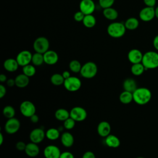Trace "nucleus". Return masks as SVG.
Returning a JSON list of instances; mask_svg holds the SVG:
<instances>
[{
    "label": "nucleus",
    "mask_w": 158,
    "mask_h": 158,
    "mask_svg": "<svg viewBox=\"0 0 158 158\" xmlns=\"http://www.w3.org/2000/svg\"><path fill=\"white\" fill-rule=\"evenodd\" d=\"M6 88L2 83L0 85V98H2L6 94Z\"/></svg>",
    "instance_id": "42"
},
{
    "label": "nucleus",
    "mask_w": 158,
    "mask_h": 158,
    "mask_svg": "<svg viewBox=\"0 0 158 158\" xmlns=\"http://www.w3.org/2000/svg\"><path fill=\"white\" fill-rule=\"evenodd\" d=\"M22 73L28 77H33L35 75L36 73V69L34 65L33 64H28L22 67Z\"/></svg>",
    "instance_id": "33"
},
{
    "label": "nucleus",
    "mask_w": 158,
    "mask_h": 158,
    "mask_svg": "<svg viewBox=\"0 0 158 158\" xmlns=\"http://www.w3.org/2000/svg\"><path fill=\"white\" fill-rule=\"evenodd\" d=\"M20 111L24 117L30 118L36 114V107L31 101H24L20 105Z\"/></svg>",
    "instance_id": "7"
},
{
    "label": "nucleus",
    "mask_w": 158,
    "mask_h": 158,
    "mask_svg": "<svg viewBox=\"0 0 158 158\" xmlns=\"http://www.w3.org/2000/svg\"><path fill=\"white\" fill-rule=\"evenodd\" d=\"M143 57V53L138 49H132L128 53V59L132 64L141 62Z\"/></svg>",
    "instance_id": "15"
},
{
    "label": "nucleus",
    "mask_w": 158,
    "mask_h": 158,
    "mask_svg": "<svg viewBox=\"0 0 158 158\" xmlns=\"http://www.w3.org/2000/svg\"><path fill=\"white\" fill-rule=\"evenodd\" d=\"M83 24L86 28H93L95 26L96 23V20L94 15L92 14L85 15V17L82 21Z\"/></svg>",
    "instance_id": "27"
},
{
    "label": "nucleus",
    "mask_w": 158,
    "mask_h": 158,
    "mask_svg": "<svg viewBox=\"0 0 158 158\" xmlns=\"http://www.w3.org/2000/svg\"><path fill=\"white\" fill-rule=\"evenodd\" d=\"M54 116L59 121H65L70 117V112L64 108H60L56 110Z\"/></svg>",
    "instance_id": "25"
},
{
    "label": "nucleus",
    "mask_w": 158,
    "mask_h": 158,
    "mask_svg": "<svg viewBox=\"0 0 158 158\" xmlns=\"http://www.w3.org/2000/svg\"><path fill=\"white\" fill-rule=\"evenodd\" d=\"M44 62L43 54H41L39 52L34 53L32 55L31 63L35 66H40Z\"/></svg>",
    "instance_id": "31"
},
{
    "label": "nucleus",
    "mask_w": 158,
    "mask_h": 158,
    "mask_svg": "<svg viewBox=\"0 0 158 158\" xmlns=\"http://www.w3.org/2000/svg\"><path fill=\"white\" fill-rule=\"evenodd\" d=\"M30 119L31 120V122L33 123H36L38 122L39 121V117L38 115H36V114H35L34 115H33L32 116H31L30 117Z\"/></svg>",
    "instance_id": "45"
},
{
    "label": "nucleus",
    "mask_w": 158,
    "mask_h": 158,
    "mask_svg": "<svg viewBox=\"0 0 158 158\" xmlns=\"http://www.w3.org/2000/svg\"><path fill=\"white\" fill-rule=\"evenodd\" d=\"M106 144L112 148H117L120 145V139L114 135H109L105 138Z\"/></svg>",
    "instance_id": "22"
},
{
    "label": "nucleus",
    "mask_w": 158,
    "mask_h": 158,
    "mask_svg": "<svg viewBox=\"0 0 158 158\" xmlns=\"http://www.w3.org/2000/svg\"><path fill=\"white\" fill-rule=\"evenodd\" d=\"M33 48L36 52L44 54L49 50V41L46 37H38L35 40Z\"/></svg>",
    "instance_id": "5"
},
{
    "label": "nucleus",
    "mask_w": 158,
    "mask_h": 158,
    "mask_svg": "<svg viewBox=\"0 0 158 158\" xmlns=\"http://www.w3.org/2000/svg\"><path fill=\"white\" fill-rule=\"evenodd\" d=\"M126 29L124 23L119 22H114L108 25L107 32L110 36L114 38H118L125 35Z\"/></svg>",
    "instance_id": "2"
},
{
    "label": "nucleus",
    "mask_w": 158,
    "mask_h": 158,
    "mask_svg": "<svg viewBox=\"0 0 158 158\" xmlns=\"http://www.w3.org/2000/svg\"><path fill=\"white\" fill-rule=\"evenodd\" d=\"M102 14L104 17L109 20H114L117 19L118 16L117 10L112 7L104 9Z\"/></svg>",
    "instance_id": "24"
},
{
    "label": "nucleus",
    "mask_w": 158,
    "mask_h": 158,
    "mask_svg": "<svg viewBox=\"0 0 158 158\" xmlns=\"http://www.w3.org/2000/svg\"><path fill=\"white\" fill-rule=\"evenodd\" d=\"M153 46L154 48L158 51V35L156 36L153 40Z\"/></svg>",
    "instance_id": "46"
},
{
    "label": "nucleus",
    "mask_w": 158,
    "mask_h": 158,
    "mask_svg": "<svg viewBox=\"0 0 158 158\" xmlns=\"http://www.w3.org/2000/svg\"><path fill=\"white\" fill-rule=\"evenodd\" d=\"M124 24L127 29L130 30H134L136 29L139 26V21L136 18L130 17L126 20Z\"/></svg>",
    "instance_id": "29"
},
{
    "label": "nucleus",
    "mask_w": 158,
    "mask_h": 158,
    "mask_svg": "<svg viewBox=\"0 0 158 158\" xmlns=\"http://www.w3.org/2000/svg\"><path fill=\"white\" fill-rule=\"evenodd\" d=\"M46 137V132L41 128H36L31 131L29 138L31 142L38 144L41 143Z\"/></svg>",
    "instance_id": "11"
},
{
    "label": "nucleus",
    "mask_w": 158,
    "mask_h": 158,
    "mask_svg": "<svg viewBox=\"0 0 158 158\" xmlns=\"http://www.w3.org/2000/svg\"><path fill=\"white\" fill-rule=\"evenodd\" d=\"M145 70V67L141 62L133 64L131 67V72L135 76H139L142 75Z\"/></svg>",
    "instance_id": "28"
},
{
    "label": "nucleus",
    "mask_w": 158,
    "mask_h": 158,
    "mask_svg": "<svg viewBox=\"0 0 158 158\" xmlns=\"http://www.w3.org/2000/svg\"><path fill=\"white\" fill-rule=\"evenodd\" d=\"M136 158H144V157H138Z\"/></svg>",
    "instance_id": "51"
},
{
    "label": "nucleus",
    "mask_w": 158,
    "mask_h": 158,
    "mask_svg": "<svg viewBox=\"0 0 158 158\" xmlns=\"http://www.w3.org/2000/svg\"><path fill=\"white\" fill-rule=\"evenodd\" d=\"M79 8L85 15L92 14L95 10V4L93 0H81Z\"/></svg>",
    "instance_id": "12"
},
{
    "label": "nucleus",
    "mask_w": 158,
    "mask_h": 158,
    "mask_svg": "<svg viewBox=\"0 0 158 158\" xmlns=\"http://www.w3.org/2000/svg\"><path fill=\"white\" fill-rule=\"evenodd\" d=\"M139 16L142 21L149 22L156 17L155 9L152 7L146 6L140 10Z\"/></svg>",
    "instance_id": "14"
},
{
    "label": "nucleus",
    "mask_w": 158,
    "mask_h": 158,
    "mask_svg": "<svg viewBox=\"0 0 158 158\" xmlns=\"http://www.w3.org/2000/svg\"><path fill=\"white\" fill-rule=\"evenodd\" d=\"M59 158H75L73 154L69 151H65L63 152H61V154Z\"/></svg>",
    "instance_id": "40"
},
{
    "label": "nucleus",
    "mask_w": 158,
    "mask_h": 158,
    "mask_svg": "<svg viewBox=\"0 0 158 158\" xmlns=\"http://www.w3.org/2000/svg\"><path fill=\"white\" fill-rule=\"evenodd\" d=\"M6 85L9 87H13V86H14L15 85V79H12V78L7 79V80L6 81Z\"/></svg>",
    "instance_id": "44"
},
{
    "label": "nucleus",
    "mask_w": 158,
    "mask_h": 158,
    "mask_svg": "<svg viewBox=\"0 0 158 158\" xmlns=\"http://www.w3.org/2000/svg\"><path fill=\"white\" fill-rule=\"evenodd\" d=\"M2 114L7 119L11 118L14 117L15 115V110L12 106L8 105L3 108Z\"/></svg>",
    "instance_id": "34"
},
{
    "label": "nucleus",
    "mask_w": 158,
    "mask_h": 158,
    "mask_svg": "<svg viewBox=\"0 0 158 158\" xmlns=\"http://www.w3.org/2000/svg\"><path fill=\"white\" fill-rule=\"evenodd\" d=\"M133 101L139 105H144L148 103L152 97L151 91L147 88H138L133 93Z\"/></svg>",
    "instance_id": "1"
},
{
    "label": "nucleus",
    "mask_w": 158,
    "mask_h": 158,
    "mask_svg": "<svg viewBox=\"0 0 158 158\" xmlns=\"http://www.w3.org/2000/svg\"><path fill=\"white\" fill-rule=\"evenodd\" d=\"M60 141L64 147L70 148L74 143L73 136L70 132L65 131L60 136Z\"/></svg>",
    "instance_id": "19"
},
{
    "label": "nucleus",
    "mask_w": 158,
    "mask_h": 158,
    "mask_svg": "<svg viewBox=\"0 0 158 158\" xmlns=\"http://www.w3.org/2000/svg\"><path fill=\"white\" fill-rule=\"evenodd\" d=\"M85 14L80 10L79 11H77V12H75L74 14V15H73V18H74V20L77 22H82L84 17H85Z\"/></svg>",
    "instance_id": "38"
},
{
    "label": "nucleus",
    "mask_w": 158,
    "mask_h": 158,
    "mask_svg": "<svg viewBox=\"0 0 158 158\" xmlns=\"http://www.w3.org/2000/svg\"><path fill=\"white\" fill-rule=\"evenodd\" d=\"M69 69L70 70V71H72V72L73 73H80V70H81V63L77 60H72L69 63Z\"/></svg>",
    "instance_id": "35"
},
{
    "label": "nucleus",
    "mask_w": 158,
    "mask_h": 158,
    "mask_svg": "<svg viewBox=\"0 0 158 158\" xmlns=\"http://www.w3.org/2000/svg\"><path fill=\"white\" fill-rule=\"evenodd\" d=\"M50 80L52 85L55 86H59L64 84L65 79L63 77L62 74L57 73H54L51 77Z\"/></svg>",
    "instance_id": "32"
},
{
    "label": "nucleus",
    "mask_w": 158,
    "mask_h": 158,
    "mask_svg": "<svg viewBox=\"0 0 158 158\" xmlns=\"http://www.w3.org/2000/svg\"><path fill=\"white\" fill-rule=\"evenodd\" d=\"M63 85L67 91L75 92L81 88V81L80 79L77 77L70 76L69 78L65 80Z\"/></svg>",
    "instance_id": "6"
},
{
    "label": "nucleus",
    "mask_w": 158,
    "mask_h": 158,
    "mask_svg": "<svg viewBox=\"0 0 158 158\" xmlns=\"http://www.w3.org/2000/svg\"><path fill=\"white\" fill-rule=\"evenodd\" d=\"M111 127L110 123L107 121H101L99 123L97 127V132L101 137L106 138L110 135Z\"/></svg>",
    "instance_id": "16"
},
{
    "label": "nucleus",
    "mask_w": 158,
    "mask_h": 158,
    "mask_svg": "<svg viewBox=\"0 0 158 158\" xmlns=\"http://www.w3.org/2000/svg\"><path fill=\"white\" fill-rule=\"evenodd\" d=\"M46 137L50 140H56L60 137V131L55 128H49L46 131Z\"/></svg>",
    "instance_id": "30"
},
{
    "label": "nucleus",
    "mask_w": 158,
    "mask_h": 158,
    "mask_svg": "<svg viewBox=\"0 0 158 158\" xmlns=\"http://www.w3.org/2000/svg\"><path fill=\"white\" fill-rule=\"evenodd\" d=\"M155 15L156 17L158 19V6H157L156 8L155 9Z\"/></svg>",
    "instance_id": "50"
},
{
    "label": "nucleus",
    "mask_w": 158,
    "mask_h": 158,
    "mask_svg": "<svg viewBox=\"0 0 158 158\" xmlns=\"http://www.w3.org/2000/svg\"><path fill=\"white\" fill-rule=\"evenodd\" d=\"M70 117L75 122L84 121L87 117L86 110L82 107H73L70 111Z\"/></svg>",
    "instance_id": "8"
},
{
    "label": "nucleus",
    "mask_w": 158,
    "mask_h": 158,
    "mask_svg": "<svg viewBox=\"0 0 158 158\" xmlns=\"http://www.w3.org/2000/svg\"><path fill=\"white\" fill-rule=\"evenodd\" d=\"M141 63L146 70L158 67V53L155 51H148L143 54Z\"/></svg>",
    "instance_id": "3"
},
{
    "label": "nucleus",
    "mask_w": 158,
    "mask_h": 158,
    "mask_svg": "<svg viewBox=\"0 0 158 158\" xmlns=\"http://www.w3.org/2000/svg\"><path fill=\"white\" fill-rule=\"evenodd\" d=\"M143 1L146 6L148 7H154L156 3V0H143Z\"/></svg>",
    "instance_id": "43"
},
{
    "label": "nucleus",
    "mask_w": 158,
    "mask_h": 158,
    "mask_svg": "<svg viewBox=\"0 0 158 158\" xmlns=\"http://www.w3.org/2000/svg\"><path fill=\"white\" fill-rule=\"evenodd\" d=\"M20 128V122L19 119L15 117L9 118L5 125L4 130L8 134H14L17 133Z\"/></svg>",
    "instance_id": "9"
},
{
    "label": "nucleus",
    "mask_w": 158,
    "mask_h": 158,
    "mask_svg": "<svg viewBox=\"0 0 158 158\" xmlns=\"http://www.w3.org/2000/svg\"><path fill=\"white\" fill-rule=\"evenodd\" d=\"M81 158H96V156L94 152L90 151H88L83 154Z\"/></svg>",
    "instance_id": "41"
},
{
    "label": "nucleus",
    "mask_w": 158,
    "mask_h": 158,
    "mask_svg": "<svg viewBox=\"0 0 158 158\" xmlns=\"http://www.w3.org/2000/svg\"><path fill=\"white\" fill-rule=\"evenodd\" d=\"M4 68L6 70L10 72H15L19 68V64L16 60V59L9 58L7 59L3 64Z\"/></svg>",
    "instance_id": "20"
},
{
    "label": "nucleus",
    "mask_w": 158,
    "mask_h": 158,
    "mask_svg": "<svg viewBox=\"0 0 158 158\" xmlns=\"http://www.w3.org/2000/svg\"><path fill=\"white\" fill-rule=\"evenodd\" d=\"M27 144L25 143L23 141H18L16 144H15V148L18 151H25V148H26Z\"/></svg>",
    "instance_id": "39"
},
{
    "label": "nucleus",
    "mask_w": 158,
    "mask_h": 158,
    "mask_svg": "<svg viewBox=\"0 0 158 158\" xmlns=\"http://www.w3.org/2000/svg\"><path fill=\"white\" fill-rule=\"evenodd\" d=\"M43 154L45 158H59L61 152L57 146L50 144L45 147Z\"/></svg>",
    "instance_id": "13"
},
{
    "label": "nucleus",
    "mask_w": 158,
    "mask_h": 158,
    "mask_svg": "<svg viewBox=\"0 0 158 158\" xmlns=\"http://www.w3.org/2000/svg\"><path fill=\"white\" fill-rule=\"evenodd\" d=\"M115 0H99V6L104 9L110 7L112 6Z\"/></svg>",
    "instance_id": "37"
},
{
    "label": "nucleus",
    "mask_w": 158,
    "mask_h": 158,
    "mask_svg": "<svg viewBox=\"0 0 158 158\" xmlns=\"http://www.w3.org/2000/svg\"><path fill=\"white\" fill-rule=\"evenodd\" d=\"M7 80V77L6 75H4V74L0 75V81L1 83L6 82Z\"/></svg>",
    "instance_id": "48"
},
{
    "label": "nucleus",
    "mask_w": 158,
    "mask_h": 158,
    "mask_svg": "<svg viewBox=\"0 0 158 158\" xmlns=\"http://www.w3.org/2000/svg\"><path fill=\"white\" fill-rule=\"evenodd\" d=\"M120 101L124 104H130L131 101H133V93L124 91L122 92L119 96Z\"/></svg>",
    "instance_id": "26"
},
{
    "label": "nucleus",
    "mask_w": 158,
    "mask_h": 158,
    "mask_svg": "<svg viewBox=\"0 0 158 158\" xmlns=\"http://www.w3.org/2000/svg\"><path fill=\"white\" fill-rule=\"evenodd\" d=\"M25 152L26 154L30 157H36L40 153V148L38 146V144L30 142L27 144Z\"/></svg>",
    "instance_id": "18"
},
{
    "label": "nucleus",
    "mask_w": 158,
    "mask_h": 158,
    "mask_svg": "<svg viewBox=\"0 0 158 158\" xmlns=\"http://www.w3.org/2000/svg\"><path fill=\"white\" fill-rule=\"evenodd\" d=\"M44 63L48 65H54L59 60V56L57 53L52 50H48L43 54Z\"/></svg>",
    "instance_id": "17"
},
{
    "label": "nucleus",
    "mask_w": 158,
    "mask_h": 158,
    "mask_svg": "<svg viewBox=\"0 0 158 158\" xmlns=\"http://www.w3.org/2000/svg\"><path fill=\"white\" fill-rule=\"evenodd\" d=\"M75 121L70 117L64 121V128L66 130H72L75 125Z\"/></svg>",
    "instance_id": "36"
},
{
    "label": "nucleus",
    "mask_w": 158,
    "mask_h": 158,
    "mask_svg": "<svg viewBox=\"0 0 158 158\" xmlns=\"http://www.w3.org/2000/svg\"><path fill=\"white\" fill-rule=\"evenodd\" d=\"M62 76H63V77L64 78L65 80L67 79V78H69V77H70V72H69L68 70H65V71H64V72H62Z\"/></svg>",
    "instance_id": "47"
},
{
    "label": "nucleus",
    "mask_w": 158,
    "mask_h": 158,
    "mask_svg": "<svg viewBox=\"0 0 158 158\" xmlns=\"http://www.w3.org/2000/svg\"><path fill=\"white\" fill-rule=\"evenodd\" d=\"M80 73L81 76L85 78H93L98 73V67L93 62H87L82 65Z\"/></svg>",
    "instance_id": "4"
},
{
    "label": "nucleus",
    "mask_w": 158,
    "mask_h": 158,
    "mask_svg": "<svg viewBox=\"0 0 158 158\" xmlns=\"http://www.w3.org/2000/svg\"><path fill=\"white\" fill-rule=\"evenodd\" d=\"M123 88L124 91L133 93L138 88L136 81L133 78H127L123 81Z\"/></svg>",
    "instance_id": "23"
},
{
    "label": "nucleus",
    "mask_w": 158,
    "mask_h": 158,
    "mask_svg": "<svg viewBox=\"0 0 158 158\" xmlns=\"http://www.w3.org/2000/svg\"><path fill=\"white\" fill-rule=\"evenodd\" d=\"M32 54L28 50H23L20 51L16 57V60L19 66L23 67L31 62Z\"/></svg>",
    "instance_id": "10"
},
{
    "label": "nucleus",
    "mask_w": 158,
    "mask_h": 158,
    "mask_svg": "<svg viewBox=\"0 0 158 158\" xmlns=\"http://www.w3.org/2000/svg\"><path fill=\"white\" fill-rule=\"evenodd\" d=\"M30 77L25 75L23 73L18 75L15 78V86L20 88H23L28 86L30 83Z\"/></svg>",
    "instance_id": "21"
},
{
    "label": "nucleus",
    "mask_w": 158,
    "mask_h": 158,
    "mask_svg": "<svg viewBox=\"0 0 158 158\" xmlns=\"http://www.w3.org/2000/svg\"><path fill=\"white\" fill-rule=\"evenodd\" d=\"M4 142V136L2 133H0V145H2Z\"/></svg>",
    "instance_id": "49"
}]
</instances>
